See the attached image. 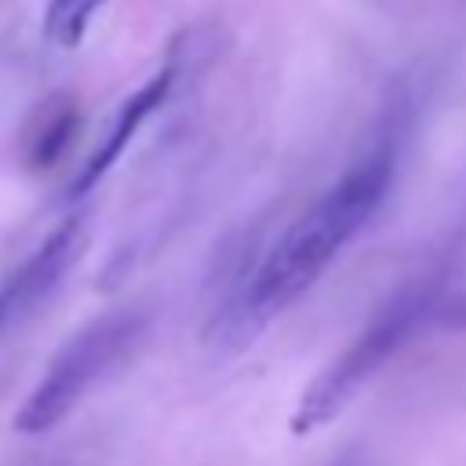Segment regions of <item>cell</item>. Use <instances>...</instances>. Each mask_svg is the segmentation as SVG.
<instances>
[{"label":"cell","instance_id":"cell-2","mask_svg":"<svg viewBox=\"0 0 466 466\" xmlns=\"http://www.w3.org/2000/svg\"><path fill=\"white\" fill-rule=\"evenodd\" d=\"M142 331H146V320L135 309L106 313L87 328H80L55 353L51 368L40 375V382L29 390V397L15 411V430L29 437L55 430L80 404V397L138 346Z\"/></svg>","mask_w":466,"mask_h":466},{"label":"cell","instance_id":"cell-3","mask_svg":"<svg viewBox=\"0 0 466 466\" xmlns=\"http://www.w3.org/2000/svg\"><path fill=\"white\" fill-rule=\"evenodd\" d=\"M433 309V291L426 288H411L400 291L371 324L368 331L357 335V342H350L299 397L295 411H291V433H313L324 422H331L357 393L360 386L415 335V328L430 317Z\"/></svg>","mask_w":466,"mask_h":466},{"label":"cell","instance_id":"cell-8","mask_svg":"<svg viewBox=\"0 0 466 466\" xmlns=\"http://www.w3.org/2000/svg\"><path fill=\"white\" fill-rule=\"evenodd\" d=\"M7 320H11V306H7V299H4V291H0V331H4Z\"/></svg>","mask_w":466,"mask_h":466},{"label":"cell","instance_id":"cell-7","mask_svg":"<svg viewBox=\"0 0 466 466\" xmlns=\"http://www.w3.org/2000/svg\"><path fill=\"white\" fill-rule=\"evenodd\" d=\"M102 4L106 0H51L44 15V36L55 47H76Z\"/></svg>","mask_w":466,"mask_h":466},{"label":"cell","instance_id":"cell-6","mask_svg":"<svg viewBox=\"0 0 466 466\" xmlns=\"http://www.w3.org/2000/svg\"><path fill=\"white\" fill-rule=\"evenodd\" d=\"M73 127H76V109L69 102H51L44 109V120L36 124V135L29 138V164L33 167L55 164L66 153Z\"/></svg>","mask_w":466,"mask_h":466},{"label":"cell","instance_id":"cell-4","mask_svg":"<svg viewBox=\"0 0 466 466\" xmlns=\"http://www.w3.org/2000/svg\"><path fill=\"white\" fill-rule=\"evenodd\" d=\"M76 251H80V222L69 218V222H62V226L11 273V280L0 288L4 299H7V306H11V317L33 309V306L62 280V273L69 269V262L76 258Z\"/></svg>","mask_w":466,"mask_h":466},{"label":"cell","instance_id":"cell-5","mask_svg":"<svg viewBox=\"0 0 466 466\" xmlns=\"http://www.w3.org/2000/svg\"><path fill=\"white\" fill-rule=\"evenodd\" d=\"M167 91H171V73L164 69V73H157V76H149L124 106H120V113H116V120H113V131L106 135V142L87 157V164H84V171H80V178L73 182V193H87L116 160H120V153L127 149V142L138 135V127L146 124V116L167 98Z\"/></svg>","mask_w":466,"mask_h":466},{"label":"cell","instance_id":"cell-1","mask_svg":"<svg viewBox=\"0 0 466 466\" xmlns=\"http://www.w3.org/2000/svg\"><path fill=\"white\" fill-rule=\"evenodd\" d=\"M390 182H393V153L390 146H379L371 157L350 167L328 193H320L280 233V240L258 262L251 280L215 317L211 342L226 350H240L280 309H288L302 291H309L317 277L331 266V258L353 240V233L371 222Z\"/></svg>","mask_w":466,"mask_h":466}]
</instances>
